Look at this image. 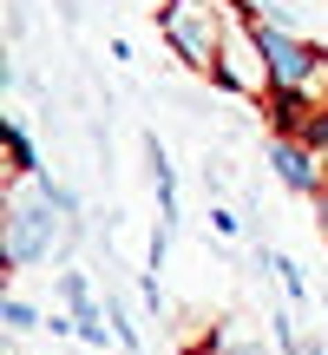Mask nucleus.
<instances>
[{
	"mask_svg": "<svg viewBox=\"0 0 328 355\" xmlns=\"http://www.w3.org/2000/svg\"><path fill=\"white\" fill-rule=\"evenodd\" d=\"M60 296H66V309H73V329H86V322H105V309H99V296H92L86 270H60Z\"/></svg>",
	"mask_w": 328,
	"mask_h": 355,
	"instance_id": "4",
	"label": "nucleus"
},
{
	"mask_svg": "<svg viewBox=\"0 0 328 355\" xmlns=\"http://www.w3.org/2000/svg\"><path fill=\"white\" fill-rule=\"evenodd\" d=\"M210 230H217V237H237V211H230V204H224V198H217V204H210Z\"/></svg>",
	"mask_w": 328,
	"mask_h": 355,
	"instance_id": "6",
	"label": "nucleus"
},
{
	"mask_svg": "<svg viewBox=\"0 0 328 355\" xmlns=\"http://www.w3.org/2000/svg\"><path fill=\"white\" fill-rule=\"evenodd\" d=\"M53 7H60V20H66V26H79V13H86V0H53Z\"/></svg>",
	"mask_w": 328,
	"mask_h": 355,
	"instance_id": "7",
	"label": "nucleus"
},
{
	"mask_svg": "<svg viewBox=\"0 0 328 355\" xmlns=\"http://www.w3.org/2000/svg\"><path fill=\"white\" fill-rule=\"evenodd\" d=\"M7 322H13V329H39V309L20 303V296H7Z\"/></svg>",
	"mask_w": 328,
	"mask_h": 355,
	"instance_id": "5",
	"label": "nucleus"
},
{
	"mask_svg": "<svg viewBox=\"0 0 328 355\" xmlns=\"http://www.w3.org/2000/svg\"><path fill=\"white\" fill-rule=\"evenodd\" d=\"M269 171H276L289 191H302V198H322V184H328V178H322V158L309 152L302 139H289V132L269 139Z\"/></svg>",
	"mask_w": 328,
	"mask_h": 355,
	"instance_id": "3",
	"label": "nucleus"
},
{
	"mask_svg": "<svg viewBox=\"0 0 328 355\" xmlns=\"http://www.w3.org/2000/svg\"><path fill=\"white\" fill-rule=\"evenodd\" d=\"M237 20V0H164V46L190 66V73L217 79V53H224V33Z\"/></svg>",
	"mask_w": 328,
	"mask_h": 355,
	"instance_id": "2",
	"label": "nucleus"
},
{
	"mask_svg": "<svg viewBox=\"0 0 328 355\" xmlns=\"http://www.w3.org/2000/svg\"><path fill=\"white\" fill-rule=\"evenodd\" d=\"M73 217H79V191L53 184L46 171L26 178V191H7V230H0L7 270H26L39 257H53L60 250V230L73 237Z\"/></svg>",
	"mask_w": 328,
	"mask_h": 355,
	"instance_id": "1",
	"label": "nucleus"
},
{
	"mask_svg": "<svg viewBox=\"0 0 328 355\" xmlns=\"http://www.w3.org/2000/svg\"><path fill=\"white\" fill-rule=\"evenodd\" d=\"M316 211H322V237H328V184H322V198H316Z\"/></svg>",
	"mask_w": 328,
	"mask_h": 355,
	"instance_id": "8",
	"label": "nucleus"
}]
</instances>
